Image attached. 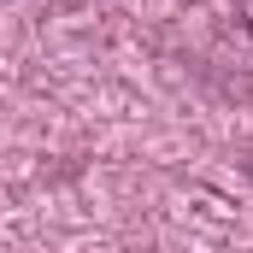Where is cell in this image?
I'll return each mask as SVG.
<instances>
[{
    "label": "cell",
    "instance_id": "obj_1",
    "mask_svg": "<svg viewBox=\"0 0 253 253\" xmlns=\"http://www.w3.org/2000/svg\"><path fill=\"white\" fill-rule=\"evenodd\" d=\"M242 24H248V36H253V0H242Z\"/></svg>",
    "mask_w": 253,
    "mask_h": 253
}]
</instances>
